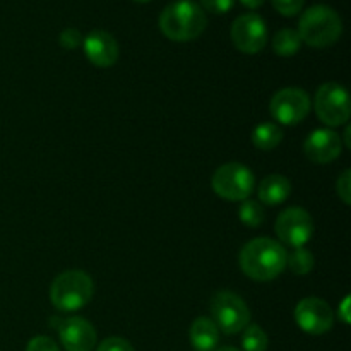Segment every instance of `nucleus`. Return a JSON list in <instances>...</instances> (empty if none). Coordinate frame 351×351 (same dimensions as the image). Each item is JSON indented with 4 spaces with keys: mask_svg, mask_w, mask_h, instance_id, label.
Returning a JSON list of instances; mask_svg holds the SVG:
<instances>
[{
    "mask_svg": "<svg viewBox=\"0 0 351 351\" xmlns=\"http://www.w3.org/2000/svg\"><path fill=\"white\" fill-rule=\"evenodd\" d=\"M81 41H82L81 33H79L77 29H74V27H67V29L62 31L60 33V45L62 47L69 48V50L79 47V45H81Z\"/></svg>",
    "mask_w": 351,
    "mask_h": 351,
    "instance_id": "a878e982",
    "label": "nucleus"
},
{
    "mask_svg": "<svg viewBox=\"0 0 351 351\" xmlns=\"http://www.w3.org/2000/svg\"><path fill=\"white\" fill-rule=\"evenodd\" d=\"M213 191L226 201H245L254 192L256 178L247 167L240 163H226L213 175Z\"/></svg>",
    "mask_w": 351,
    "mask_h": 351,
    "instance_id": "423d86ee",
    "label": "nucleus"
},
{
    "mask_svg": "<svg viewBox=\"0 0 351 351\" xmlns=\"http://www.w3.org/2000/svg\"><path fill=\"white\" fill-rule=\"evenodd\" d=\"M58 338L67 351H93L96 345V331L91 322L82 317L64 319L57 326Z\"/></svg>",
    "mask_w": 351,
    "mask_h": 351,
    "instance_id": "f8f14e48",
    "label": "nucleus"
},
{
    "mask_svg": "<svg viewBox=\"0 0 351 351\" xmlns=\"http://www.w3.org/2000/svg\"><path fill=\"white\" fill-rule=\"evenodd\" d=\"M315 112L317 117L329 127H338L350 119V96L338 82H326L315 93Z\"/></svg>",
    "mask_w": 351,
    "mask_h": 351,
    "instance_id": "0eeeda50",
    "label": "nucleus"
},
{
    "mask_svg": "<svg viewBox=\"0 0 351 351\" xmlns=\"http://www.w3.org/2000/svg\"><path fill=\"white\" fill-rule=\"evenodd\" d=\"M271 2H273L274 9L283 16H295L297 12H300L305 0H271Z\"/></svg>",
    "mask_w": 351,
    "mask_h": 351,
    "instance_id": "4be33fe9",
    "label": "nucleus"
},
{
    "mask_svg": "<svg viewBox=\"0 0 351 351\" xmlns=\"http://www.w3.org/2000/svg\"><path fill=\"white\" fill-rule=\"evenodd\" d=\"M350 134H351V129H350V127H346V130H345V139H346V147H351Z\"/></svg>",
    "mask_w": 351,
    "mask_h": 351,
    "instance_id": "c756f323",
    "label": "nucleus"
},
{
    "mask_svg": "<svg viewBox=\"0 0 351 351\" xmlns=\"http://www.w3.org/2000/svg\"><path fill=\"white\" fill-rule=\"evenodd\" d=\"M26 351H60L57 343L48 336H36L27 343Z\"/></svg>",
    "mask_w": 351,
    "mask_h": 351,
    "instance_id": "393cba45",
    "label": "nucleus"
},
{
    "mask_svg": "<svg viewBox=\"0 0 351 351\" xmlns=\"http://www.w3.org/2000/svg\"><path fill=\"white\" fill-rule=\"evenodd\" d=\"M302 47L300 34L297 29H290L285 27L280 29L273 38V48L280 57H293Z\"/></svg>",
    "mask_w": 351,
    "mask_h": 351,
    "instance_id": "a211bd4d",
    "label": "nucleus"
},
{
    "mask_svg": "<svg viewBox=\"0 0 351 351\" xmlns=\"http://www.w3.org/2000/svg\"><path fill=\"white\" fill-rule=\"evenodd\" d=\"M271 115L283 125L300 123L311 112V98L300 88L280 89L269 103Z\"/></svg>",
    "mask_w": 351,
    "mask_h": 351,
    "instance_id": "6e6552de",
    "label": "nucleus"
},
{
    "mask_svg": "<svg viewBox=\"0 0 351 351\" xmlns=\"http://www.w3.org/2000/svg\"><path fill=\"white\" fill-rule=\"evenodd\" d=\"M93 280L79 269L58 274L50 288V300L60 312H75L89 304L93 298Z\"/></svg>",
    "mask_w": 351,
    "mask_h": 351,
    "instance_id": "20e7f679",
    "label": "nucleus"
},
{
    "mask_svg": "<svg viewBox=\"0 0 351 351\" xmlns=\"http://www.w3.org/2000/svg\"><path fill=\"white\" fill-rule=\"evenodd\" d=\"M137 2H147V0H137Z\"/></svg>",
    "mask_w": 351,
    "mask_h": 351,
    "instance_id": "2f4dec72",
    "label": "nucleus"
},
{
    "mask_svg": "<svg viewBox=\"0 0 351 351\" xmlns=\"http://www.w3.org/2000/svg\"><path fill=\"white\" fill-rule=\"evenodd\" d=\"M291 192V184L283 175H269L264 178L257 189L261 202L267 206H278L288 199Z\"/></svg>",
    "mask_w": 351,
    "mask_h": 351,
    "instance_id": "2eb2a0df",
    "label": "nucleus"
},
{
    "mask_svg": "<svg viewBox=\"0 0 351 351\" xmlns=\"http://www.w3.org/2000/svg\"><path fill=\"white\" fill-rule=\"evenodd\" d=\"M242 348L243 351H266L267 336L261 329V326L250 324L242 331Z\"/></svg>",
    "mask_w": 351,
    "mask_h": 351,
    "instance_id": "6ab92c4d",
    "label": "nucleus"
},
{
    "mask_svg": "<svg viewBox=\"0 0 351 351\" xmlns=\"http://www.w3.org/2000/svg\"><path fill=\"white\" fill-rule=\"evenodd\" d=\"M240 2H242L245 7H250V9H257V7L263 5L264 0H240Z\"/></svg>",
    "mask_w": 351,
    "mask_h": 351,
    "instance_id": "c85d7f7f",
    "label": "nucleus"
},
{
    "mask_svg": "<svg viewBox=\"0 0 351 351\" xmlns=\"http://www.w3.org/2000/svg\"><path fill=\"white\" fill-rule=\"evenodd\" d=\"M208 26L204 9L194 0H177L168 3L160 16V27L173 41L195 40Z\"/></svg>",
    "mask_w": 351,
    "mask_h": 351,
    "instance_id": "f03ea898",
    "label": "nucleus"
},
{
    "mask_svg": "<svg viewBox=\"0 0 351 351\" xmlns=\"http://www.w3.org/2000/svg\"><path fill=\"white\" fill-rule=\"evenodd\" d=\"M191 343L197 351H213L219 341V329L209 317H197L191 326Z\"/></svg>",
    "mask_w": 351,
    "mask_h": 351,
    "instance_id": "dca6fc26",
    "label": "nucleus"
},
{
    "mask_svg": "<svg viewBox=\"0 0 351 351\" xmlns=\"http://www.w3.org/2000/svg\"><path fill=\"white\" fill-rule=\"evenodd\" d=\"M213 322L225 335H237L249 326L250 311L233 291H218L211 300Z\"/></svg>",
    "mask_w": 351,
    "mask_h": 351,
    "instance_id": "39448f33",
    "label": "nucleus"
},
{
    "mask_svg": "<svg viewBox=\"0 0 351 351\" xmlns=\"http://www.w3.org/2000/svg\"><path fill=\"white\" fill-rule=\"evenodd\" d=\"M287 257V250L280 242L261 237L243 245L239 261L240 267L249 278L256 281H271L283 273Z\"/></svg>",
    "mask_w": 351,
    "mask_h": 351,
    "instance_id": "f257e3e1",
    "label": "nucleus"
},
{
    "mask_svg": "<svg viewBox=\"0 0 351 351\" xmlns=\"http://www.w3.org/2000/svg\"><path fill=\"white\" fill-rule=\"evenodd\" d=\"M341 137L329 129H317L305 139L304 151L311 161L317 165H328L341 154Z\"/></svg>",
    "mask_w": 351,
    "mask_h": 351,
    "instance_id": "ddd939ff",
    "label": "nucleus"
},
{
    "mask_svg": "<svg viewBox=\"0 0 351 351\" xmlns=\"http://www.w3.org/2000/svg\"><path fill=\"white\" fill-rule=\"evenodd\" d=\"M276 235L285 245L300 249L314 233V221L312 216L302 208H288L278 216L276 219Z\"/></svg>",
    "mask_w": 351,
    "mask_h": 351,
    "instance_id": "1a4fd4ad",
    "label": "nucleus"
},
{
    "mask_svg": "<svg viewBox=\"0 0 351 351\" xmlns=\"http://www.w3.org/2000/svg\"><path fill=\"white\" fill-rule=\"evenodd\" d=\"M232 40L243 53H259L267 43V27L259 14H242L232 26Z\"/></svg>",
    "mask_w": 351,
    "mask_h": 351,
    "instance_id": "9d476101",
    "label": "nucleus"
},
{
    "mask_svg": "<svg viewBox=\"0 0 351 351\" xmlns=\"http://www.w3.org/2000/svg\"><path fill=\"white\" fill-rule=\"evenodd\" d=\"M281 141H283V130H281L280 125L273 122L261 123L252 132L254 146L259 147L261 151L274 149V147L280 146Z\"/></svg>",
    "mask_w": 351,
    "mask_h": 351,
    "instance_id": "f3484780",
    "label": "nucleus"
},
{
    "mask_svg": "<svg viewBox=\"0 0 351 351\" xmlns=\"http://www.w3.org/2000/svg\"><path fill=\"white\" fill-rule=\"evenodd\" d=\"M338 317L341 319V321L345 322V324H350V322H351V317H350V297H345L343 304L339 305Z\"/></svg>",
    "mask_w": 351,
    "mask_h": 351,
    "instance_id": "cd10ccee",
    "label": "nucleus"
},
{
    "mask_svg": "<svg viewBox=\"0 0 351 351\" xmlns=\"http://www.w3.org/2000/svg\"><path fill=\"white\" fill-rule=\"evenodd\" d=\"M287 264L290 266L291 273L308 274L314 269V256H312V252L305 250L304 247H300L291 256L287 257Z\"/></svg>",
    "mask_w": 351,
    "mask_h": 351,
    "instance_id": "412c9836",
    "label": "nucleus"
},
{
    "mask_svg": "<svg viewBox=\"0 0 351 351\" xmlns=\"http://www.w3.org/2000/svg\"><path fill=\"white\" fill-rule=\"evenodd\" d=\"M84 53L96 67H112L119 60V43L106 31H91L84 38Z\"/></svg>",
    "mask_w": 351,
    "mask_h": 351,
    "instance_id": "4468645a",
    "label": "nucleus"
},
{
    "mask_svg": "<svg viewBox=\"0 0 351 351\" xmlns=\"http://www.w3.org/2000/svg\"><path fill=\"white\" fill-rule=\"evenodd\" d=\"M216 351H240V350L233 348V346H223V348H219V350H216Z\"/></svg>",
    "mask_w": 351,
    "mask_h": 351,
    "instance_id": "7c9ffc66",
    "label": "nucleus"
},
{
    "mask_svg": "<svg viewBox=\"0 0 351 351\" xmlns=\"http://www.w3.org/2000/svg\"><path fill=\"white\" fill-rule=\"evenodd\" d=\"M96 351H136V350H134V346L130 345L127 339L113 336V338H106L105 341L98 346V350Z\"/></svg>",
    "mask_w": 351,
    "mask_h": 351,
    "instance_id": "b1692460",
    "label": "nucleus"
},
{
    "mask_svg": "<svg viewBox=\"0 0 351 351\" xmlns=\"http://www.w3.org/2000/svg\"><path fill=\"white\" fill-rule=\"evenodd\" d=\"M295 321L302 331L308 335H324L335 324V314L331 307L321 298H304L295 308Z\"/></svg>",
    "mask_w": 351,
    "mask_h": 351,
    "instance_id": "9b49d317",
    "label": "nucleus"
},
{
    "mask_svg": "<svg viewBox=\"0 0 351 351\" xmlns=\"http://www.w3.org/2000/svg\"><path fill=\"white\" fill-rule=\"evenodd\" d=\"M233 2H235V0H201L202 7H204L206 10H209V12L215 14L228 12L233 7Z\"/></svg>",
    "mask_w": 351,
    "mask_h": 351,
    "instance_id": "bb28decb",
    "label": "nucleus"
},
{
    "mask_svg": "<svg viewBox=\"0 0 351 351\" xmlns=\"http://www.w3.org/2000/svg\"><path fill=\"white\" fill-rule=\"evenodd\" d=\"M343 33V23L339 14L328 5H312L302 14L298 23L300 40L315 48L331 47Z\"/></svg>",
    "mask_w": 351,
    "mask_h": 351,
    "instance_id": "7ed1b4c3",
    "label": "nucleus"
},
{
    "mask_svg": "<svg viewBox=\"0 0 351 351\" xmlns=\"http://www.w3.org/2000/svg\"><path fill=\"white\" fill-rule=\"evenodd\" d=\"M336 192H338L339 199H341L345 204L351 202V171L346 170L343 171L341 177L336 182Z\"/></svg>",
    "mask_w": 351,
    "mask_h": 351,
    "instance_id": "5701e85b",
    "label": "nucleus"
},
{
    "mask_svg": "<svg viewBox=\"0 0 351 351\" xmlns=\"http://www.w3.org/2000/svg\"><path fill=\"white\" fill-rule=\"evenodd\" d=\"M239 216L240 221L243 225L250 226V228H257L266 219V213H264L263 204H259L256 201H243L239 208Z\"/></svg>",
    "mask_w": 351,
    "mask_h": 351,
    "instance_id": "aec40b11",
    "label": "nucleus"
}]
</instances>
